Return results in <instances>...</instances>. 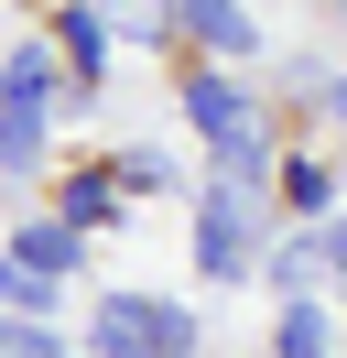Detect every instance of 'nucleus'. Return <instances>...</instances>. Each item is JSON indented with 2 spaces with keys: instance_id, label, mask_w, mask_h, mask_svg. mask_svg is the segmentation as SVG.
<instances>
[{
  "instance_id": "423d86ee",
  "label": "nucleus",
  "mask_w": 347,
  "mask_h": 358,
  "mask_svg": "<svg viewBox=\"0 0 347 358\" xmlns=\"http://www.w3.org/2000/svg\"><path fill=\"white\" fill-rule=\"evenodd\" d=\"M282 358H337V348H325V315H315V293H304V304H282Z\"/></svg>"
},
{
  "instance_id": "39448f33",
  "label": "nucleus",
  "mask_w": 347,
  "mask_h": 358,
  "mask_svg": "<svg viewBox=\"0 0 347 358\" xmlns=\"http://www.w3.org/2000/svg\"><path fill=\"white\" fill-rule=\"evenodd\" d=\"M22 271L65 282V271H76V228H22Z\"/></svg>"
},
{
  "instance_id": "f03ea898",
  "label": "nucleus",
  "mask_w": 347,
  "mask_h": 358,
  "mask_svg": "<svg viewBox=\"0 0 347 358\" xmlns=\"http://www.w3.org/2000/svg\"><path fill=\"white\" fill-rule=\"evenodd\" d=\"M185 120L217 141V152H228V141H250V109H239V87H228V76H185Z\"/></svg>"
},
{
  "instance_id": "f8f14e48",
  "label": "nucleus",
  "mask_w": 347,
  "mask_h": 358,
  "mask_svg": "<svg viewBox=\"0 0 347 358\" xmlns=\"http://www.w3.org/2000/svg\"><path fill=\"white\" fill-rule=\"evenodd\" d=\"M337 120H347V98H337Z\"/></svg>"
},
{
  "instance_id": "1a4fd4ad",
  "label": "nucleus",
  "mask_w": 347,
  "mask_h": 358,
  "mask_svg": "<svg viewBox=\"0 0 347 358\" xmlns=\"http://www.w3.org/2000/svg\"><path fill=\"white\" fill-rule=\"evenodd\" d=\"M0 358H65V348L33 326V315H0Z\"/></svg>"
},
{
  "instance_id": "9b49d317",
  "label": "nucleus",
  "mask_w": 347,
  "mask_h": 358,
  "mask_svg": "<svg viewBox=\"0 0 347 358\" xmlns=\"http://www.w3.org/2000/svg\"><path fill=\"white\" fill-rule=\"evenodd\" d=\"M65 217L98 228V217H108V185H98V174H76V185H65Z\"/></svg>"
},
{
  "instance_id": "0eeeda50",
  "label": "nucleus",
  "mask_w": 347,
  "mask_h": 358,
  "mask_svg": "<svg viewBox=\"0 0 347 358\" xmlns=\"http://www.w3.org/2000/svg\"><path fill=\"white\" fill-rule=\"evenodd\" d=\"M65 55H76V66H87V76H98V66H108V22H98V11H65Z\"/></svg>"
},
{
  "instance_id": "20e7f679",
  "label": "nucleus",
  "mask_w": 347,
  "mask_h": 358,
  "mask_svg": "<svg viewBox=\"0 0 347 358\" xmlns=\"http://www.w3.org/2000/svg\"><path fill=\"white\" fill-rule=\"evenodd\" d=\"M0 163H11V174H33V163H43V109L0 98Z\"/></svg>"
},
{
  "instance_id": "f257e3e1",
  "label": "nucleus",
  "mask_w": 347,
  "mask_h": 358,
  "mask_svg": "<svg viewBox=\"0 0 347 358\" xmlns=\"http://www.w3.org/2000/svg\"><path fill=\"white\" fill-rule=\"evenodd\" d=\"M250 185H228L217 174L206 185V217H195V261H206V282H239V271H250Z\"/></svg>"
},
{
  "instance_id": "6e6552de",
  "label": "nucleus",
  "mask_w": 347,
  "mask_h": 358,
  "mask_svg": "<svg viewBox=\"0 0 347 358\" xmlns=\"http://www.w3.org/2000/svg\"><path fill=\"white\" fill-rule=\"evenodd\" d=\"M43 87H55L43 55H11V66H0V98H22V109H43Z\"/></svg>"
},
{
  "instance_id": "7ed1b4c3",
  "label": "nucleus",
  "mask_w": 347,
  "mask_h": 358,
  "mask_svg": "<svg viewBox=\"0 0 347 358\" xmlns=\"http://www.w3.org/2000/svg\"><path fill=\"white\" fill-rule=\"evenodd\" d=\"M174 22H195L206 55H250L260 44V22H239V0H174Z\"/></svg>"
},
{
  "instance_id": "9d476101",
  "label": "nucleus",
  "mask_w": 347,
  "mask_h": 358,
  "mask_svg": "<svg viewBox=\"0 0 347 358\" xmlns=\"http://www.w3.org/2000/svg\"><path fill=\"white\" fill-rule=\"evenodd\" d=\"M0 293H11V315H43V304H55V282H43V271H22V261L0 271Z\"/></svg>"
}]
</instances>
